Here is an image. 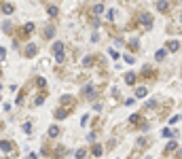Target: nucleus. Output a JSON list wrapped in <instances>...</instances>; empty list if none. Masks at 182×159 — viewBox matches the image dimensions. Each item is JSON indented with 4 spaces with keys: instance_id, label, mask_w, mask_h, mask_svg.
<instances>
[{
    "instance_id": "f257e3e1",
    "label": "nucleus",
    "mask_w": 182,
    "mask_h": 159,
    "mask_svg": "<svg viewBox=\"0 0 182 159\" xmlns=\"http://www.w3.org/2000/svg\"><path fill=\"white\" fill-rule=\"evenodd\" d=\"M136 21L144 26V30H150V28H152V15H150V13H144V11H142V13H138V15H136Z\"/></svg>"
},
{
    "instance_id": "f03ea898",
    "label": "nucleus",
    "mask_w": 182,
    "mask_h": 159,
    "mask_svg": "<svg viewBox=\"0 0 182 159\" xmlns=\"http://www.w3.org/2000/svg\"><path fill=\"white\" fill-rule=\"evenodd\" d=\"M140 79L142 81H155L157 79V70L152 66H144V70L140 72Z\"/></svg>"
},
{
    "instance_id": "7ed1b4c3",
    "label": "nucleus",
    "mask_w": 182,
    "mask_h": 159,
    "mask_svg": "<svg viewBox=\"0 0 182 159\" xmlns=\"http://www.w3.org/2000/svg\"><path fill=\"white\" fill-rule=\"evenodd\" d=\"M51 49H53V53H55V62H57V64H61V62H64V42H59V40H57V42H53V47H51Z\"/></svg>"
},
{
    "instance_id": "20e7f679",
    "label": "nucleus",
    "mask_w": 182,
    "mask_h": 159,
    "mask_svg": "<svg viewBox=\"0 0 182 159\" xmlns=\"http://www.w3.org/2000/svg\"><path fill=\"white\" fill-rule=\"evenodd\" d=\"M155 6H157V11H159V13H167V11H170V6H172V4H170V2H167V0H159V2H157V4H155Z\"/></svg>"
},
{
    "instance_id": "39448f33",
    "label": "nucleus",
    "mask_w": 182,
    "mask_h": 159,
    "mask_svg": "<svg viewBox=\"0 0 182 159\" xmlns=\"http://www.w3.org/2000/svg\"><path fill=\"white\" fill-rule=\"evenodd\" d=\"M61 106L68 108V110H72V108H74V100H72L70 96H64V98H61Z\"/></svg>"
},
{
    "instance_id": "423d86ee",
    "label": "nucleus",
    "mask_w": 182,
    "mask_h": 159,
    "mask_svg": "<svg viewBox=\"0 0 182 159\" xmlns=\"http://www.w3.org/2000/svg\"><path fill=\"white\" fill-rule=\"evenodd\" d=\"M36 53H38V47L36 45H28L26 47V57H34Z\"/></svg>"
},
{
    "instance_id": "0eeeda50",
    "label": "nucleus",
    "mask_w": 182,
    "mask_h": 159,
    "mask_svg": "<svg viewBox=\"0 0 182 159\" xmlns=\"http://www.w3.org/2000/svg\"><path fill=\"white\" fill-rule=\"evenodd\" d=\"M0 149H2V153H11L13 151V142L11 140H2L0 142Z\"/></svg>"
},
{
    "instance_id": "6e6552de",
    "label": "nucleus",
    "mask_w": 182,
    "mask_h": 159,
    "mask_svg": "<svg viewBox=\"0 0 182 159\" xmlns=\"http://www.w3.org/2000/svg\"><path fill=\"white\" fill-rule=\"evenodd\" d=\"M0 11H2V13H4V15H11V13H13V11H15V6H13V4H11V2H4V4H2V6H0Z\"/></svg>"
},
{
    "instance_id": "1a4fd4ad",
    "label": "nucleus",
    "mask_w": 182,
    "mask_h": 159,
    "mask_svg": "<svg viewBox=\"0 0 182 159\" xmlns=\"http://www.w3.org/2000/svg\"><path fill=\"white\" fill-rule=\"evenodd\" d=\"M68 113H70V110L61 106V108H57V110H55V119H66V117H68Z\"/></svg>"
},
{
    "instance_id": "9d476101",
    "label": "nucleus",
    "mask_w": 182,
    "mask_h": 159,
    "mask_svg": "<svg viewBox=\"0 0 182 159\" xmlns=\"http://www.w3.org/2000/svg\"><path fill=\"white\" fill-rule=\"evenodd\" d=\"M83 96H85V98H89V100H93V96H95V89H93L91 85L83 87Z\"/></svg>"
},
{
    "instance_id": "9b49d317",
    "label": "nucleus",
    "mask_w": 182,
    "mask_h": 159,
    "mask_svg": "<svg viewBox=\"0 0 182 159\" xmlns=\"http://www.w3.org/2000/svg\"><path fill=\"white\" fill-rule=\"evenodd\" d=\"M136 81H138V74H136V72H127V74H125V83H127V85H134Z\"/></svg>"
},
{
    "instance_id": "f8f14e48",
    "label": "nucleus",
    "mask_w": 182,
    "mask_h": 159,
    "mask_svg": "<svg viewBox=\"0 0 182 159\" xmlns=\"http://www.w3.org/2000/svg\"><path fill=\"white\" fill-rule=\"evenodd\" d=\"M34 32V23H26L23 26V32H21V36H30Z\"/></svg>"
},
{
    "instance_id": "ddd939ff",
    "label": "nucleus",
    "mask_w": 182,
    "mask_h": 159,
    "mask_svg": "<svg viewBox=\"0 0 182 159\" xmlns=\"http://www.w3.org/2000/svg\"><path fill=\"white\" fill-rule=\"evenodd\" d=\"M165 47H167V51H178V49H180V42H178V40H170Z\"/></svg>"
},
{
    "instance_id": "4468645a",
    "label": "nucleus",
    "mask_w": 182,
    "mask_h": 159,
    "mask_svg": "<svg viewBox=\"0 0 182 159\" xmlns=\"http://www.w3.org/2000/svg\"><path fill=\"white\" fill-rule=\"evenodd\" d=\"M91 153H93L95 157H100V155L104 153V146H102V144H93V146H91Z\"/></svg>"
},
{
    "instance_id": "2eb2a0df",
    "label": "nucleus",
    "mask_w": 182,
    "mask_h": 159,
    "mask_svg": "<svg viewBox=\"0 0 182 159\" xmlns=\"http://www.w3.org/2000/svg\"><path fill=\"white\" fill-rule=\"evenodd\" d=\"M102 11H104V4H95V6H93V11H91V15L97 19V15H102Z\"/></svg>"
},
{
    "instance_id": "dca6fc26",
    "label": "nucleus",
    "mask_w": 182,
    "mask_h": 159,
    "mask_svg": "<svg viewBox=\"0 0 182 159\" xmlns=\"http://www.w3.org/2000/svg\"><path fill=\"white\" fill-rule=\"evenodd\" d=\"M176 149H178V144H176V142L172 140V142H170V144L165 146V155H170V153H176Z\"/></svg>"
},
{
    "instance_id": "f3484780",
    "label": "nucleus",
    "mask_w": 182,
    "mask_h": 159,
    "mask_svg": "<svg viewBox=\"0 0 182 159\" xmlns=\"http://www.w3.org/2000/svg\"><path fill=\"white\" fill-rule=\"evenodd\" d=\"M53 34H55V28H53V26H47L45 32H43V36H45V38H51Z\"/></svg>"
},
{
    "instance_id": "a211bd4d",
    "label": "nucleus",
    "mask_w": 182,
    "mask_h": 159,
    "mask_svg": "<svg viewBox=\"0 0 182 159\" xmlns=\"http://www.w3.org/2000/svg\"><path fill=\"white\" fill-rule=\"evenodd\" d=\"M148 144H150L148 138H138V149H144V146H148Z\"/></svg>"
},
{
    "instance_id": "6ab92c4d",
    "label": "nucleus",
    "mask_w": 182,
    "mask_h": 159,
    "mask_svg": "<svg viewBox=\"0 0 182 159\" xmlns=\"http://www.w3.org/2000/svg\"><path fill=\"white\" fill-rule=\"evenodd\" d=\"M49 136H51V138H55V136H59V127H55V125H51V127H49Z\"/></svg>"
},
{
    "instance_id": "aec40b11",
    "label": "nucleus",
    "mask_w": 182,
    "mask_h": 159,
    "mask_svg": "<svg viewBox=\"0 0 182 159\" xmlns=\"http://www.w3.org/2000/svg\"><path fill=\"white\" fill-rule=\"evenodd\" d=\"M163 136H165V138H174V136H176V132H174L172 127H165V129H163Z\"/></svg>"
},
{
    "instance_id": "412c9836",
    "label": "nucleus",
    "mask_w": 182,
    "mask_h": 159,
    "mask_svg": "<svg viewBox=\"0 0 182 159\" xmlns=\"http://www.w3.org/2000/svg\"><path fill=\"white\" fill-rule=\"evenodd\" d=\"M66 153H68V151H66V146H57V151H55L53 155H55V157H64Z\"/></svg>"
},
{
    "instance_id": "4be33fe9",
    "label": "nucleus",
    "mask_w": 182,
    "mask_h": 159,
    "mask_svg": "<svg viewBox=\"0 0 182 159\" xmlns=\"http://www.w3.org/2000/svg\"><path fill=\"white\" fill-rule=\"evenodd\" d=\"M129 49H131V51H138V49H140V40H129Z\"/></svg>"
},
{
    "instance_id": "5701e85b",
    "label": "nucleus",
    "mask_w": 182,
    "mask_h": 159,
    "mask_svg": "<svg viewBox=\"0 0 182 159\" xmlns=\"http://www.w3.org/2000/svg\"><path fill=\"white\" fill-rule=\"evenodd\" d=\"M43 102H45V93H38V96L34 98V104H36V106H40Z\"/></svg>"
},
{
    "instance_id": "b1692460",
    "label": "nucleus",
    "mask_w": 182,
    "mask_h": 159,
    "mask_svg": "<svg viewBox=\"0 0 182 159\" xmlns=\"http://www.w3.org/2000/svg\"><path fill=\"white\" fill-rule=\"evenodd\" d=\"M146 96V87H138L136 89V98H144Z\"/></svg>"
},
{
    "instance_id": "393cba45",
    "label": "nucleus",
    "mask_w": 182,
    "mask_h": 159,
    "mask_svg": "<svg viewBox=\"0 0 182 159\" xmlns=\"http://www.w3.org/2000/svg\"><path fill=\"white\" fill-rule=\"evenodd\" d=\"M106 17H108V19H110V21H112V19H114V17H117V9H110V11H108V13H106Z\"/></svg>"
},
{
    "instance_id": "a878e982",
    "label": "nucleus",
    "mask_w": 182,
    "mask_h": 159,
    "mask_svg": "<svg viewBox=\"0 0 182 159\" xmlns=\"http://www.w3.org/2000/svg\"><path fill=\"white\" fill-rule=\"evenodd\" d=\"M163 57H165V51H163V49H161V51H157V53H155V60H157V62H161V60H163Z\"/></svg>"
},
{
    "instance_id": "bb28decb",
    "label": "nucleus",
    "mask_w": 182,
    "mask_h": 159,
    "mask_svg": "<svg viewBox=\"0 0 182 159\" xmlns=\"http://www.w3.org/2000/svg\"><path fill=\"white\" fill-rule=\"evenodd\" d=\"M85 155H87L85 149H79V151H76V159H85Z\"/></svg>"
},
{
    "instance_id": "cd10ccee",
    "label": "nucleus",
    "mask_w": 182,
    "mask_h": 159,
    "mask_svg": "<svg viewBox=\"0 0 182 159\" xmlns=\"http://www.w3.org/2000/svg\"><path fill=\"white\" fill-rule=\"evenodd\" d=\"M47 11H49V15H51V17H55V15H57V6H49Z\"/></svg>"
},
{
    "instance_id": "c85d7f7f",
    "label": "nucleus",
    "mask_w": 182,
    "mask_h": 159,
    "mask_svg": "<svg viewBox=\"0 0 182 159\" xmlns=\"http://www.w3.org/2000/svg\"><path fill=\"white\" fill-rule=\"evenodd\" d=\"M21 129H23L26 134H30V132H32V123H23V127H21Z\"/></svg>"
},
{
    "instance_id": "c756f323",
    "label": "nucleus",
    "mask_w": 182,
    "mask_h": 159,
    "mask_svg": "<svg viewBox=\"0 0 182 159\" xmlns=\"http://www.w3.org/2000/svg\"><path fill=\"white\" fill-rule=\"evenodd\" d=\"M2 32H6V34H11V23H9V21H6V23L2 26Z\"/></svg>"
},
{
    "instance_id": "7c9ffc66",
    "label": "nucleus",
    "mask_w": 182,
    "mask_h": 159,
    "mask_svg": "<svg viewBox=\"0 0 182 159\" xmlns=\"http://www.w3.org/2000/svg\"><path fill=\"white\" fill-rule=\"evenodd\" d=\"M123 60H125V62H127V64H134V62H136V60H134V57H131V55H129V53H127V55H123Z\"/></svg>"
},
{
    "instance_id": "2f4dec72",
    "label": "nucleus",
    "mask_w": 182,
    "mask_h": 159,
    "mask_svg": "<svg viewBox=\"0 0 182 159\" xmlns=\"http://www.w3.org/2000/svg\"><path fill=\"white\" fill-rule=\"evenodd\" d=\"M83 64H85V66H93V57H85Z\"/></svg>"
},
{
    "instance_id": "473e14b6",
    "label": "nucleus",
    "mask_w": 182,
    "mask_h": 159,
    "mask_svg": "<svg viewBox=\"0 0 182 159\" xmlns=\"http://www.w3.org/2000/svg\"><path fill=\"white\" fill-rule=\"evenodd\" d=\"M36 83H38V87H45V85H47V81L43 79V77H38V79H36Z\"/></svg>"
},
{
    "instance_id": "72a5a7b5",
    "label": "nucleus",
    "mask_w": 182,
    "mask_h": 159,
    "mask_svg": "<svg viewBox=\"0 0 182 159\" xmlns=\"http://www.w3.org/2000/svg\"><path fill=\"white\" fill-rule=\"evenodd\" d=\"M4 57H6V49H4V47H0V62H2Z\"/></svg>"
},
{
    "instance_id": "f704fd0d",
    "label": "nucleus",
    "mask_w": 182,
    "mask_h": 159,
    "mask_svg": "<svg viewBox=\"0 0 182 159\" xmlns=\"http://www.w3.org/2000/svg\"><path fill=\"white\" fill-rule=\"evenodd\" d=\"M26 159H38V157H36V153H30V155H28Z\"/></svg>"
},
{
    "instance_id": "c9c22d12",
    "label": "nucleus",
    "mask_w": 182,
    "mask_h": 159,
    "mask_svg": "<svg viewBox=\"0 0 182 159\" xmlns=\"http://www.w3.org/2000/svg\"><path fill=\"white\" fill-rule=\"evenodd\" d=\"M0 89H2V85H0Z\"/></svg>"
},
{
    "instance_id": "e433bc0d",
    "label": "nucleus",
    "mask_w": 182,
    "mask_h": 159,
    "mask_svg": "<svg viewBox=\"0 0 182 159\" xmlns=\"http://www.w3.org/2000/svg\"><path fill=\"white\" fill-rule=\"evenodd\" d=\"M0 74H2V72H0Z\"/></svg>"
}]
</instances>
